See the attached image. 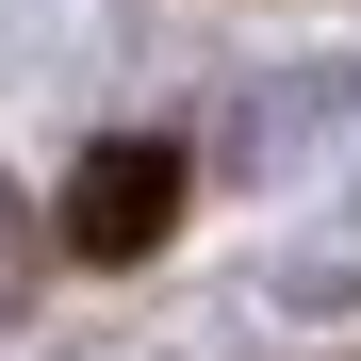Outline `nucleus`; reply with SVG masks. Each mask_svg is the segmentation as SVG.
<instances>
[{"label": "nucleus", "mask_w": 361, "mask_h": 361, "mask_svg": "<svg viewBox=\"0 0 361 361\" xmlns=\"http://www.w3.org/2000/svg\"><path fill=\"white\" fill-rule=\"evenodd\" d=\"M329 132H361V66H312V82H263L247 115H230V148H247V164H295V148H329Z\"/></svg>", "instance_id": "obj_2"}, {"label": "nucleus", "mask_w": 361, "mask_h": 361, "mask_svg": "<svg viewBox=\"0 0 361 361\" xmlns=\"http://www.w3.org/2000/svg\"><path fill=\"white\" fill-rule=\"evenodd\" d=\"M164 230H180V148L115 132V148H99L82 180H66V247H82V263H148Z\"/></svg>", "instance_id": "obj_1"}]
</instances>
